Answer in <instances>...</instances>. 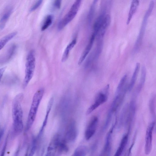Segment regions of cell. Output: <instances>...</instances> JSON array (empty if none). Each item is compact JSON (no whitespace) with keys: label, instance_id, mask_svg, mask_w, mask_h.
Returning <instances> with one entry per match:
<instances>
[{"label":"cell","instance_id":"cell-8","mask_svg":"<svg viewBox=\"0 0 156 156\" xmlns=\"http://www.w3.org/2000/svg\"><path fill=\"white\" fill-rule=\"evenodd\" d=\"M77 131L75 122L70 121L67 125L65 131L63 140L66 143L73 141L76 139Z\"/></svg>","mask_w":156,"mask_h":156},{"label":"cell","instance_id":"cell-3","mask_svg":"<svg viewBox=\"0 0 156 156\" xmlns=\"http://www.w3.org/2000/svg\"><path fill=\"white\" fill-rule=\"evenodd\" d=\"M35 67V58L34 51L31 50L28 54L25 64V76L23 83V87H26L31 79L34 73Z\"/></svg>","mask_w":156,"mask_h":156},{"label":"cell","instance_id":"cell-23","mask_svg":"<svg viewBox=\"0 0 156 156\" xmlns=\"http://www.w3.org/2000/svg\"><path fill=\"white\" fill-rule=\"evenodd\" d=\"M146 77V70L145 67L143 66L142 68L140 83L136 90L137 93H139L143 87L145 82Z\"/></svg>","mask_w":156,"mask_h":156},{"label":"cell","instance_id":"cell-7","mask_svg":"<svg viewBox=\"0 0 156 156\" xmlns=\"http://www.w3.org/2000/svg\"><path fill=\"white\" fill-rule=\"evenodd\" d=\"M155 122H151L147 127L145 136V153L148 155L151 152L152 147L153 133Z\"/></svg>","mask_w":156,"mask_h":156},{"label":"cell","instance_id":"cell-24","mask_svg":"<svg viewBox=\"0 0 156 156\" xmlns=\"http://www.w3.org/2000/svg\"><path fill=\"white\" fill-rule=\"evenodd\" d=\"M53 19V16L51 14L47 15L43 22L41 27L42 31H44L47 29L52 24Z\"/></svg>","mask_w":156,"mask_h":156},{"label":"cell","instance_id":"cell-17","mask_svg":"<svg viewBox=\"0 0 156 156\" xmlns=\"http://www.w3.org/2000/svg\"><path fill=\"white\" fill-rule=\"evenodd\" d=\"M139 5V1L133 0L132 1L126 21L127 25H128L129 23L133 16L136 11Z\"/></svg>","mask_w":156,"mask_h":156},{"label":"cell","instance_id":"cell-9","mask_svg":"<svg viewBox=\"0 0 156 156\" xmlns=\"http://www.w3.org/2000/svg\"><path fill=\"white\" fill-rule=\"evenodd\" d=\"M98 118L93 116L90 121L85 133V137L87 140H90L95 134L98 127Z\"/></svg>","mask_w":156,"mask_h":156},{"label":"cell","instance_id":"cell-13","mask_svg":"<svg viewBox=\"0 0 156 156\" xmlns=\"http://www.w3.org/2000/svg\"><path fill=\"white\" fill-rule=\"evenodd\" d=\"M16 46L15 44L11 45L5 53L0 58V64H3L9 61L15 53Z\"/></svg>","mask_w":156,"mask_h":156},{"label":"cell","instance_id":"cell-18","mask_svg":"<svg viewBox=\"0 0 156 156\" xmlns=\"http://www.w3.org/2000/svg\"><path fill=\"white\" fill-rule=\"evenodd\" d=\"M76 43V38L74 39L66 46L61 58V61L64 62L66 61L69 56L71 50L74 47Z\"/></svg>","mask_w":156,"mask_h":156},{"label":"cell","instance_id":"cell-31","mask_svg":"<svg viewBox=\"0 0 156 156\" xmlns=\"http://www.w3.org/2000/svg\"><path fill=\"white\" fill-rule=\"evenodd\" d=\"M6 69V67H3L0 69V82Z\"/></svg>","mask_w":156,"mask_h":156},{"label":"cell","instance_id":"cell-12","mask_svg":"<svg viewBox=\"0 0 156 156\" xmlns=\"http://www.w3.org/2000/svg\"><path fill=\"white\" fill-rule=\"evenodd\" d=\"M96 37V35L93 33L90 38L89 41L81 54L78 62V64L81 65L84 60L91 50Z\"/></svg>","mask_w":156,"mask_h":156},{"label":"cell","instance_id":"cell-10","mask_svg":"<svg viewBox=\"0 0 156 156\" xmlns=\"http://www.w3.org/2000/svg\"><path fill=\"white\" fill-rule=\"evenodd\" d=\"M111 22V17L109 14H106L102 23L97 32L96 36L98 40L102 39Z\"/></svg>","mask_w":156,"mask_h":156},{"label":"cell","instance_id":"cell-28","mask_svg":"<svg viewBox=\"0 0 156 156\" xmlns=\"http://www.w3.org/2000/svg\"><path fill=\"white\" fill-rule=\"evenodd\" d=\"M42 1V0H41L37 1L31 7L30 9V12H32L36 10L41 4Z\"/></svg>","mask_w":156,"mask_h":156},{"label":"cell","instance_id":"cell-11","mask_svg":"<svg viewBox=\"0 0 156 156\" xmlns=\"http://www.w3.org/2000/svg\"><path fill=\"white\" fill-rule=\"evenodd\" d=\"M115 124L112 127L108 133L102 152L101 156H110L111 148L112 133Z\"/></svg>","mask_w":156,"mask_h":156},{"label":"cell","instance_id":"cell-32","mask_svg":"<svg viewBox=\"0 0 156 156\" xmlns=\"http://www.w3.org/2000/svg\"><path fill=\"white\" fill-rule=\"evenodd\" d=\"M4 133V130L3 128H0V142L3 135Z\"/></svg>","mask_w":156,"mask_h":156},{"label":"cell","instance_id":"cell-6","mask_svg":"<svg viewBox=\"0 0 156 156\" xmlns=\"http://www.w3.org/2000/svg\"><path fill=\"white\" fill-rule=\"evenodd\" d=\"M109 89V85H107L96 95L94 102L87 109L86 114H90L99 106L106 102L108 99Z\"/></svg>","mask_w":156,"mask_h":156},{"label":"cell","instance_id":"cell-1","mask_svg":"<svg viewBox=\"0 0 156 156\" xmlns=\"http://www.w3.org/2000/svg\"><path fill=\"white\" fill-rule=\"evenodd\" d=\"M23 97V94L22 93L18 94L14 97L12 102L13 129L14 133L16 135L21 133L23 128V112L21 106Z\"/></svg>","mask_w":156,"mask_h":156},{"label":"cell","instance_id":"cell-30","mask_svg":"<svg viewBox=\"0 0 156 156\" xmlns=\"http://www.w3.org/2000/svg\"><path fill=\"white\" fill-rule=\"evenodd\" d=\"M7 141V140H6L3 146V148L1 151L0 156H4L5 151L6 148Z\"/></svg>","mask_w":156,"mask_h":156},{"label":"cell","instance_id":"cell-34","mask_svg":"<svg viewBox=\"0 0 156 156\" xmlns=\"http://www.w3.org/2000/svg\"><path fill=\"white\" fill-rule=\"evenodd\" d=\"M25 156H28V152H27V153H26Z\"/></svg>","mask_w":156,"mask_h":156},{"label":"cell","instance_id":"cell-4","mask_svg":"<svg viewBox=\"0 0 156 156\" xmlns=\"http://www.w3.org/2000/svg\"><path fill=\"white\" fill-rule=\"evenodd\" d=\"M81 1L76 0L73 4L68 12L59 22L58 29L60 30L71 22L76 15L81 4Z\"/></svg>","mask_w":156,"mask_h":156},{"label":"cell","instance_id":"cell-33","mask_svg":"<svg viewBox=\"0 0 156 156\" xmlns=\"http://www.w3.org/2000/svg\"><path fill=\"white\" fill-rule=\"evenodd\" d=\"M20 151V147H19L15 151L13 156H18Z\"/></svg>","mask_w":156,"mask_h":156},{"label":"cell","instance_id":"cell-19","mask_svg":"<svg viewBox=\"0 0 156 156\" xmlns=\"http://www.w3.org/2000/svg\"><path fill=\"white\" fill-rule=\"evenodd\" d=\"M140 68V63H137L136 64L130 83L128 86V90L129 91H130L133 87L138 75Z\"/></svg>","mask_w":156,"mask_h":156},{"label":"cell","instance_id":"cell-25","mask_svg":"<svg viewBox=\"0 0 156 156\" xmlns=\"http://www.w3.org/2000/svg\"><path fill=\"white\" fill-rule=\"evenodd\" d=\"M97 0H94L93 2L89 9L88 14V21L89 23H90L94 16L96 4Z\"/></svg>","mask_w":156,"mask_h":156},{"label":"cell","instance_id":"cell-22","mask_svg":"<svg viewBox=\"0 0 156 156\" xmlns=\"http://www.w3.org/2000/svg\"><path fill=\"white\" fill-rule=\"evenodd\" d=\"M88 151L87 147L84 145L78 147L71 156H86Z\"/></svg>","mask_w":156,"mask_h":156},{"label":"cell","instance_id":"cell-2","mask_svg":"<svg viewBox=\"0 0 156 156\" xmlns=\"http://www.w3.org/2000/svg\"><path fill=\"white\" fill-rule=\"evenodd\" d=\"M44 91L43 88H40L34 94L28 116L25 128L26 131H28L31 128L34 121L39 105L44 94Z\"/></svg>","mask_w":156,"mask_h":156},{"label":"cell","instance_id":"cell-29","mask_svg":"<svg viewBox=\"0 0 156 156\" xmlns=\"http://www.w3.org/2000/svg\"><path fill=\"white\" fill-rule=\"evenodd\" d=\"M54 5L57 9H60L61 5V1L60 0L55 1L54 2Z\"/></svg>","mask_w":156,"mask_h":156},{"label":"cell","instance_id":"cell-15","mask_svg":"<svg viewBox=\"0 0 156 156\" xmlns=\"http://www.w3.org/2000/svg\"><path fill=\"white\" fill-rule=\"evenodd\" d=\"M13 10L12 7L9 6L7 8L0 20V29H4L7 22L11 15Z\"/></svg>","mask_w":156,"mask_h":156},{"label":"cell","instance_id":"cell-20","mask_svg":"<svg viewBox=\"0 0 156 156\" xmlns=\"http://www.w3.org/2000/svg\"><path fill=\"white\" fill-rule=\"evenodd\" d=\"M127 79V75L125 74L122 78L117 87L115 95L120 94L126 91L125 86Z\"/></svg>","mask_w":156,"mask_h":156},{"label":"cell","instance_id":"cell-14","mask_svg":"<svg viewBox=\"0 0 156 156\" xmlns=\"http://www.w3.org/2000/svg\"><path fill=\"white\" fill-rule=\"evenodd\" d=\"M129 132L125 134L122 136L120 144L114 156H121L128 142Z\"/></svg>","mask_w":156,"mask_h":156},{"label":"cell","instance_id":"cell-5","mask_svg":"<svg viewBox=\"0 0 156 156\" xmlns=\"http://www.w3.org/2000/svg\"><path fill=\"white\" fill-rule=\"evenodd\" d=\"M154 1H151L148 9L146 11L144 17L141 25L140 30L136 41L134 47V51L136 52L140 48L144 34L145 30L148 19L150 16L154 8Z\"/></svg>","mask_w":156,"mask_h":156},{"label":"cell","instance_id":"cell-21","mask_svg":"<svg viewBox=\"0 0 156 156\" xmlns=\"http://www.w3.org/2000/svg\"><path fill=\"white\" fill-rule=\"evenodd\" d=\"M16 34V32H13L6 35L0 39V50L4 47L9 41L14 37Z\"/></svg>","mask_w":156,"mask_h":156},{"label":"cell","instance_id":"cell-26","mask_svg":"<svg viewBox=\"0 0 156 156\" xmlns=\"http://www.w3.org/2000/svg\"><path fill=\"white\" fill-rule=\"evenodd\" d=\"M57 150L61 153L67 152L69 151V148L66 144V142L63 140H60L57 147Z\"/></svg>","mask_w":156,"mask_h":156},{"label":"cell","instance_id":"cell-16","mask_svg":"<svg viewBox=\"0 0 156 156\" xmlns=\"http://www.w3.org/2000/svg\"><path fill=\"white\" fill-rule=\"evenodd\" d=\"M54 101V98L51 97L50 99L47 106L46 114L43 124L39 133V135H41L45 127V126L48 121L49 115L51 109Z\"/></svg>","mask_w":156,"mask_h":156},{"label":"cell","instance_id":"cell-27","mask_svg":"<svg viewBox=\"0 0 156 156\" xmlns=\"http://www.w3.org/2000/svg\"><path fill=\"white\" fill-rule=\"evenodd\" d=\"M155 97L154 96L151 99L149 102V108L150 112L153 115L155 114Z\"/></svg>","mask_w":156,"mask_h":156}]
</instances>
